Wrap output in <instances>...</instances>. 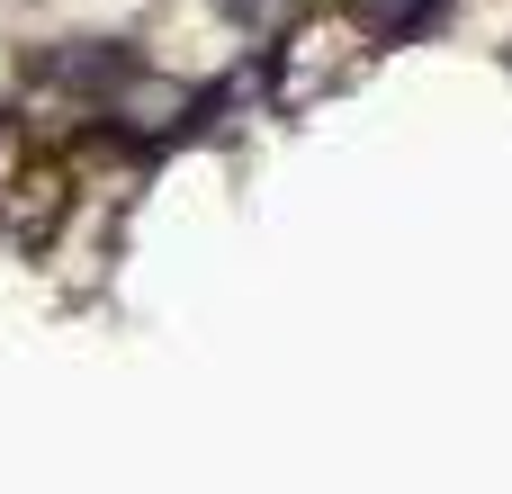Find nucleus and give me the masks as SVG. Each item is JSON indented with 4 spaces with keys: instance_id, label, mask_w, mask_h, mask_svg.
Returning a JSON list of instances; mask_svg holds the SVG:
<instances>
[{
    "instance_id": "1",
    "label": "nucleus",
    "mask_w": 512,
    "mask_h": 494,
    "mask_svg": "<svg viewBox=\"0 0 512 494\" xmlns=\"http://www.w3.org/2000/svg\"><path fill=\"white\" fill-rule=\"evenodd\" d=\"M351 18H360L378 45H414V36H432V27L450 18V0H351Z\"/></svg>"
}]
</instances>
